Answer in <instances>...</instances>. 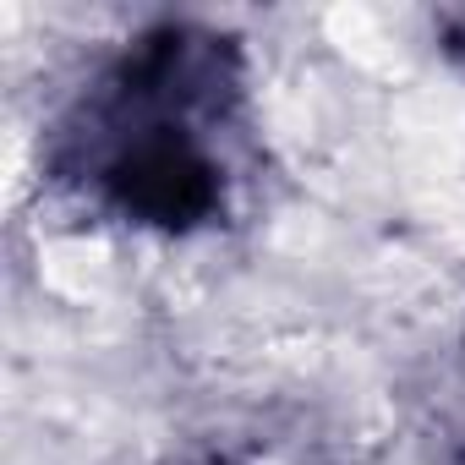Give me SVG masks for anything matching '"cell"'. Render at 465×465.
Returning <instances> with one entry per match:
<instances>
[{
    "mask_svg": "<svg viewBox=\"0 0 465 465\" xmlns=\"http://www.w3.org/2000/svg\"><path fill=\"white\" fill-rule=\"evenodd\" d=\"M242 104V61L219 34L170 23L137 39L77 104L61 175L126 224L197 230L224 213V137Z\"/></svg>",
    "mask_w": 465,
    "mask_h": 465,
    "instance_id": "6da1fadb",
    "label": "cell"
}]
</instances>
